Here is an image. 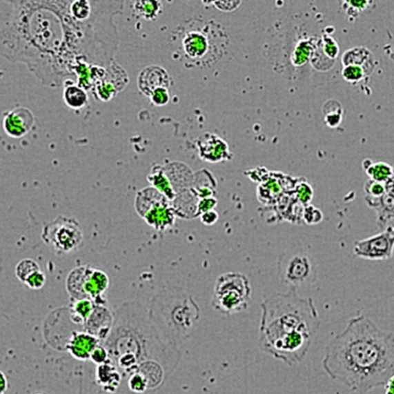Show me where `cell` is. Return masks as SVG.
Masks as SVG:
<instances>
[{
	"label": "cell",
	"instance_id": "6da1fadb",
	"mask_svg": "<svg viewBox=\"0 0 394 394\" xmlns=\"http://www.w3.org/2000/svg\"><path fill=\"white\" fill-rule=\"evenodd\" d=\"M71 0H0V55L23 63L40 83L59 88L75 80L81 66L108 68L115 62L119 35L115 18L122 0L95 1L78 18Z\"/></svg>",
	"mask_w": 394,
	"mask_h": 394
},
{
	"label": "cell",
	"instance_id": "7a4b0ae2",
	"mask_svg": "<svg viewBox=\"0 0 394 394\" xmlns=\"http://www.w3.org/2000/svg\"><path fill=\"white\" fill-rule=\"evenodd\" d=\"M324 368L359 394L385 386L394 373V333L364 315L353 317L326 347Z\"/></svg>",
	"mask_w": 394,
	"mask_h": 394
},
{
	"label": "cell",
	"instance_id": "3957f363",
	"mask_svg": "<svg viewBox=\"0 0 394 394\" xmlns=\"http://www.w3.org/2000/svg\"><path fill=\"white\" fill-rule=\"evenodd\" d=\"M262 308V348L287 364L299 362L308 351L320 326L313 300L290 293L267 299Z\"/></svg>",
	"mask_w": 394,
	"mask_h": 394
},
{
	"label": "cell",
	"instance_id": "277c9868",
	"mask_svg": "<svg viewBox=\"0 0 394 394\" xmlns=\"http://www.w3.org/2000/svg\"><path fill=\"white\" fill-rule=\"evenodd\" d=\"M250 298L249 279L242 273H226L217 279L212 306L222 315H231L245 311L249 306Z\"/></svg>",
	"mask_w": 394,
	"mask_h": 394
},
{
	"label": "cell",
	"instance_id": "5b68a950",
	"mask_svg": "<svg viewBox=\"0 0 394 394\" xmlns=\"http://www.w3.org/2000/svg\"><path fill=\"white\" fill-rule=\"evenodd\" d=\"M109 286L110 278L106 273L90 265L72 269L66 282L70 300L90 299L96 305L108 304L104 293Z\"/></svg>",
	"mask_w": 394,
	"mask_h": 394
},
{
	"label": "cell",
	"instance_id": "8992f818",
	"mask_svg": "<svg viewBox=\"0 0 394 394\" xmlns=\"http://www.w3.org/2000/svg\"><path fill=\"white\" fill-rule=\"evenodd\" d=\"M135 210L146 224L157 231L168 230L175 224L177 215L171 202L152 186L137 193Z\"/></svg>",
	"mask_w": 394,
	"mask_h": 394
},
{
	"label": "cell",
	"instance_id": "52a82bcc",
	"mask_svg": "<svg viewBox=\"0 0 394 394\" xmlns=\"http://www.w3.org/2000/svg\"><path fill=\"white\" fill-rule=\"evenodd\" d=\"M42 239L57 255L79 250L83 244V233L75 218L59 216L45 225Z\"/></svg>",
	"mask_w": 394,
	"mask_h": 394
},
{
	"label": "cell",
	"instance_id": "ba28073f",
	"mask_svg": "<svg viewBox=\"0 0 394 394\" xmlns=\"http://www.w3.org/2000/svg\"><path fill=\"white\" fill-rule=\"evenodd\" d=\"M188 30H185L182 37V48L186 59L199 65L213 62L216 56V35L212 30L213 24H191Z\"/></svg>",
	"mask_w": 394,
	"mask_h": 394
},
{
	"label": "cell",
	"instance_id": "9c48e42d",
	"mask_svg": "<svg viewBox=\"0 0 394 394\" xmlns=\"http://www.w3.org/2000/svg\"><path fill=\"white\" fill-rule=\"evenodd\" d=\"M394 252V226L369 238L358 240L353 245L355 257L371 262H385L393 257Z\"/></svg>",
	"mask_w": 394,
	"mask_h": 394
},
{
	"label": "cell",
	"instance_id": "30bf717a",
	"mask_svg": "<svg viewBox=\"0 0 394 394\" xmlns=\"http://www.w3.org/2000/svg\"><path fill=\"white\" fill-rule=\"evenodd\" d=\"M129 80L128 72L115 62L106 69L104 77L92 86L91 91L96 99L108 102L124 90Z\"/></svg>",
	"mask_w": 394,
	"mask_h": 394
},
{
	"label": "cell",
	"instance_id": "8fae6325",
	"mask_svg": "<svg viewBox=\"0 0 394 394\" xmlns=\"http://www.w3.org/2000/svg\"><path fill=\"white\" fill-rule=\"evenodd\" d=\"M199 157L204 161L217 164L229 161L233 158L228 144L216 135L205 132L196 140Z\"/></svg>",
	"mask_w": 394,
	"mask_h": 394
},
{
	"label": "cell",
	"instance_id": "7c38bea8",
	"mask_svg": "<svg viewBox=\"0 0 394 394\" xmlns=\"http://www.w3.org/2000/svg\"><path fill=\"white\" fill-rule=\"evenodd\" d=\"M35 121V116L31 110L19 106L4 113L3 126L5 132L9 137L21 138L31 130Z\"/></svg>",
	"mask_w": 394,
	"mask_h": 394
},
{
	"label": "cell",
	"instance_id": "4fadbf2b",
	"mask_svg": "<svg viewBox=\"0 0 394 394\" xmlns=\"http://www.w3.org/2000/svg\"><path fill=\"white\" fill-rule=\"evenodd\" d=\"M137 86L144 95L151 97L153 92L159 89H169L171 78L168 72L161 66H149L139 72Z\"/></svg>",
	"mask_w": 394,
	"mask_h": 394
},
{
	"label": "cell",
	"instance_id": "5bb4252c",
	"mask_svg": "<svg viewBox=\"0 0 394 394\" xmlns=\"http://www.w3.org/2000/svg\"><path fill=\"white\" fill-rule=\"evenodd\" d=\"M385 188L383 196L380 198L365 197L367 206L377 213V224L380 229L386 228V224L394 219V173L385 183Z\"/></svg>",
	"mask_w": 394,
	"mask_h": 394
},
{
	"label": "cell",
	"instance_id": "9a60e30c",
	"mask_svg": "<svg viewBox=\"0 0 394 394\" xmlns=\"http://www.w3.org/2000/svg\"><path fill=\"white\" fill-rule=\"evenodd\" d=\"M115 315L109 310L108 304L95 306L92 315L86 322L84 331L97 337L100 340L108 339L110 335Z\"/></svg>",
	"mask_w": 394,
	"mask_h": 394
},
{
	"label": "cell",
	"instance_id": "2e32d148",
	"mask_svg": "<svg viewBox=\"0 0 394 394\" xmlns=\"http://www.w3.org/2000/svg\"><path fill=\"white\" fill-rule=\"evenodd\" d=\"M100 342V339L90 333L75 331L72 333L66 348L70 355L78 359H90L91 353Z\"/></svg>",
	"mask_w": 394,
	"mask_h": 394
},
{
	"label": "cell",
	"instance_id": "e0dca14e",
	"mask_svg": "<svg viewBox=\"0 0 394 394\" xmlns=\"http://www.w3.org/2000/svg\"><path fill=\"white\" fill-rule=\"evenodd\" d=\"M342 61L343 66L355 65L362 66L371 76L376 68V59L369 49L364 46H356L343 53Z\"/></svg>",
	"mask_w": 394,
	"mask_h": 394
},
{
	"label": "cell",
	"instance_id": "ac0fdd59",
	"mask_svg": "<svg viewBox=\"0 0 394 394\" xmlns=\"http://www.w3.org/2000/svg\"><path fill=\"white\" fill-rule=\"evenodd\" d=\"M148 180L151 186L161 193L170 200L171 204L175 201L176 193L173 189L168 175H166L164 166H153L148 175Z\"/></svg>",
	"mask_w": 394,
	"mask_h": 394
},
{
	"label": "cell",
	"instance_id": "d6986e66",
	"mask_svg": "<svg viewBox=\"0 0 394 394\" xmlns=\"http://www.w3.org/2000/svg\"><path fill=\"white\" fill-rule=\"evenodd\" d=\"M75 80L68 79L63 83V98L66 106L73 110L82 109L88 103L86 90L77 84Z\"/></svg>",
	"mask_w": 394,
	"mask_h": 394
},
{
	"label": "cell",
	"instance_id": "ffe728a7",
	"mask_svg": "<svg viewBox=\"0 0 394 394\" xmlns=\"http://www.w3.org/2000/svg\"><path fill=\"white\" fill-rule=\"evenodd\" d=\"M97 380L104 391L115 393L120 384L121 377L115 365L111 362L98 365L97 368Z\"/></svg>",
	"mask_w": 394,
	"mask_h": 394
},
{
	"label": "cell",
	"instance_id": "44dd1931",
	"mask_svg": "<svg viewBox=\"0 0 394 394\" xmlns=\"http://www.w3.org/2000/svg\"><path fill=\"white\" fill-rule=\"evenodd\" d=\"M96 304L90 299L70 300V318L73 324L84 326L92 315Z\"/></svg>",
	"mask_w": 394,
	"mask_h": 394
},
{
	"label": "cell",
	"instance_id": "7402d4cb",
	"mask_svg": "<svg viewBox=\"0 0 394 394\" xmlns=\"http://www.w3.org/2000/svg\"><path fill=\"white\" fill-rule=\"evenodd\" d=\"M363 168L370 179L385 184L391 179L394 173V168L385 162H373L366 159L363 162Z\"/></svg>",
	"mask_w": 394,
	"mask_h": 394
},
{
	"label": "cell",
	"instance_id": "603a6c76",
	"mask_svg": "<svg viewBox=\"0 0 394 394\" xmlns=\"http://www.w3.org/2000/svg\"><path fill=\"white\" fill-rule=\"evenodd\" d=\"M318 39L311 37L300 41L293 52L292 62L296 66L304 65L311 60L317 49Z\"/></svg>",
	"mask_w": 394,
	"mask_h": 394
},
{
	"label": "cell",
	"instance_id": "cb8c5ba5",
	"mask_svg": "<svg viewBox=\"0 0 394 394\" xmlns=\"http://www.w3.org/2000/svg\"><path fill=\"white\" fill-rule=\"evenodd\" d=\"M145 377L148 384V388H153L162 382L164 372L157 363L155 362H146L140 364L137 371Z\"/></svg>",
	"mask_w": 394,
	"mask_h": 394
},
{
	"label": "cell",
	"instance_id": "d4e9b609",
	"mask_svg": "<svg viewBox=\"0 0 394 394\" xmlns=\"http://www.w3.org/2000/svg\"><path fill=\"white\" fill-rule=\"evenodd\" d=\"M325 123L331 128H335L342 122L343 108L337 100L331 99L323 108Z\"/></svg>",
	"mask_w": 394,
	"mask_h": 394
},
{
	"label": "cell",
	"instance_id": "484cf974",
	"mask_svg": "<svg viewBox=\"0 0 394 394\" xmlns=\"http://www.w3.org/2000/svg\"><path fill=\"white\" fill-rule=\"evenodd\" d=\"M311 264L310 260L306 257H296L290 264L289 277L292 279H304L311 273Z\"/></svg>",
	"mask_w": 394,
	"mask_h": 394
},
{
	"label": "cell",
	"instance_id": "4316f807",
	"mask_svg": "<svg viewBox=\"0 0 394 394\" xmlns=\"http://www.w3.org/2000/svg\"><path fill=\"white\" fill-rule=\"evenodd\" d=\"M40 270L41 269H40V266L35 260L26 258L20 260L17 264L15 268V275L20 282L25 284L26 279L32 276L33 273Z\"/></svg>",
	"mask_w": 394,
	"mask_h": 394
},
{
	"label": "cell",
	"instance_id": "83f0119b",
	"mask_svg": "<svg viewBox=\"0 0 394 394\" xmlns=\"http://www.w3.org/2000/svg\"><path fill=\"white\" fill-rule=\"evenodd\" d=\"M162 3L159 1H139L135 3V10L146 19H153L162 10Z\"/></svg>",
	"mask_w": 394,
	"mask_h": 394
},
{
	"label": "cell",
	"instance_id": "f1b7e54d",
	"mask_svg": "<svg viewBox=\"0 0 394 394\" xmlns=\"http://www.w3.org/2000/svg\"><path fill=\"white\" fill-rule=\"evenodd\" d=\"M318 46L326 57L336 61L339 48L335 39L327 35H324L322 39H318Z\"/></svg>",
	"mask_w": 394,
	"mask_h": 394
},
{
	"label": "cell",
	"instance_id": "f546056e",
	"mask_svg": "<svg viewBox=\"0 0 394 394\" xmlns=\"http://www.w3.org/2000/svg\"><path fill=\"white\" fill-rule=\"evenodd\" d=\"M342 77L345 81L352 84L362 82L366 77H368L366 75V72L362 66L355 65L344 66Z\"/></svg>",
	"mask_w": 394,
	"mask_h": 394
},
{
	"label": "cell",
	"instance_id": "4dcf8cb0",
	"mask_svg": "<svg viewBox=\"0 0 394 394\" xmlns=\"http://www.w3.org/2000/svg\"><path fill=\"white\" fill-rule=\"evenodd\" d=\"M372 3L368 1H346L342 3V8L350 17L356 18L359 13L369 8Z\"/></svg>",
	"mask_w": 394,
	"mask_h": 394
},
{
	"label": "cell",
	"instance_id": "1f68e13d",
	"mask_svg": "<svg viewBox=\"0 0 394 394\" xmlns=\"http://www.w3.org/2000/svg\"><path fill=\"white\" fill-rule=\"evenodd\" d=\"M323 213L317 207L312 205H307L303 211V218L304 222L308 225H316L323 220Z\"/></svg>",
	"mask_w": 394,
	"mask_h": 394
},
{
	"label": "cell",
	"instance_id": "d6a6232c",
	"mask_svg": "<svg viewBox=\"0 0 394 394\" xmlns=\"http://www.w3.org/2000/svg\"><path fill=\"white\" fill-rule=\"evenodd\" d=\"M385 184L368 179L364 184L365 197L377 199L382 197L385 192Z\"/></svg>",
	"mask_w": 394,
	"mask_h": 394
},
{
	"label": "cell",
	"instance_id": "836d02e7",
	"mask_svg": "<svg viewBox=\"0 0 394 394\" xmlns=\"http://www.w3.org/2000/svg\"><path fill=\"white\" fill-rule=\"evenodd\" d=\"M129 388L135 393H142L148 388V384L145 377L138 372L132 373L128 382Z\"/></svg>",
	"mask_w": 394,
	"mask_h": 394
},
{
	"label": "cell",
	"instance_id": "e575fe53",
	"mask_svg": "<svg viewBox=\"0 0 394 394\" xmlns=\"http://www.w3.org/2000/svg\"><path fill=\"white\" fill-rule=\"evenodd\" d=\"M296 188L300 203L305 206L309 205L313 197L312 186L306 181H300Z\"/></svg>",
	"mask_w": 394,
	"mask_h": 394
},
{
	"label": "cell",
	"instance_id": "d590c367",
	"mask_svg": "<svg viewBox=\"0 0 394 394\" xmlns=\"http://www.w3.org/2000/svg\"><path fill=\"white\" fill-rule=\"evenodd\" d=\"M46 282V277L45 273L41 270H39L32 276H30L26 282L25 285L31 290H40L44 286Z\"/></svg>",
	"mask_w": 394,
	"mask_h": 394
},
{
	"label": "cell",
	"instance_id": "8d00e7d4",
	"mask_svg": "<svg viewBox=\"0 0 394 394\" xmlns=\"http://www.w3.org/2000/svg\"><path fill=\"white\" fill-rule=\"evenodd\" d=\"M90 359L97 365L111 362L109 352L105 346L99 345L91 353Z\"/></svg>",
	"mask_w": 394,
	"mask_h": 394
},
{
	"label": "cell",
	"instance_id": "74e56055",
	"mask_svg": "<svg viewBox=\"0 0 394 394\" xmlns=\"http://www.w3.org/2000/svg\"><path fill=\"white\" fill-rule=\"evenodd\" d=\"M217 204V201L215 197H207L200 199L197 205L196 216L201 215L206 212L215 210Z\"/></svg>",
	"mask_w": 394,
	"mask_h": 394
},
{
	"label": "cell",
	"instance_id": "f35d334b",
	"mask_svg": "<svg viewBox=\"0 0 394 394\" xmlns=\"http://www.w3.org/2000/svg\"><path fill=\"white\" fill-rule=\"evenodd\" d=\"M170 99L169 89L166 88L157 90L150 97L152 103L158 106L168 104Z\"/></svg>",
	"mask_w": 394,
	"mask_h": 394
},
{
	"label": "cell",
	"instance_id": "ab89813d",
	"mask_svg": "<svg viewBox=\"0 0 394 394\" xmlns=\"http://www.w3.org/2000/svg\"><path fill=\"white\" fill-rule=\"evenodd\" d=\"M219 219V215L215 210L206 212L200 215V220L203 224L206 226H212L215 224Z\"/></svg>",
	"mask_w": 394,
	"mask_h": 394
},
{
	"label": "cell",
	"instance_id": "60d3db41",
	"mask_svg": "<svg viewBox=\"0 0 394 394\" xmlns=\"http://www.w3.org/2000/svg\"><path fill=\"white\" fill-rule=\"evenodd\" d=\"M8 379H6L4 373L1 372V394H4L8 391Z\"/></svg>",
	"mask_w": 394,
	"mask_h": 394
},
{
	"label": "cell",
	"instance_id": "b9f144b4",
	"mask_svg": "<svg viewBox=\"0 0 394 394\" xmlns=\"http://www.w3.org/2000/svg\"><path fill=\"white\" fill-rule=\"evenodd\" d=\"M35 394H44V393H35Z\"/></svg>",
	"mask_w": 394,
	"mask_h": 394
}]
</instances>
